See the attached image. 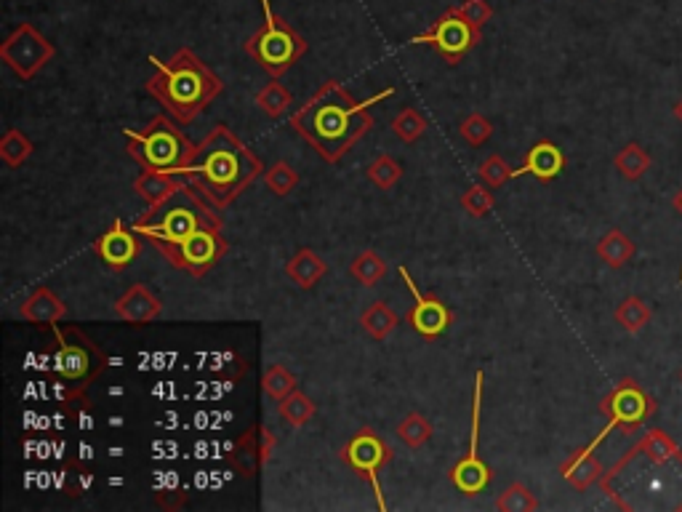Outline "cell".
<instances>
[{"instance_id":"1","label":"cell","mask_w":682,"mask_h":512,"mask_svg":"<svg viewBox=\"0 0 682 512\" xmlns=\"http://www.w3.org/2000/svg\"><path fill=\"white\" fill-rule=\"evenodd\" d=\"M216 211L211 200L182 182L171 198L139 216L134 230L150 240L171 267L203 278L230 251L222 235V216Z\"/></svg>"},{"instance_id":"2","label":"cell","mask_w":682,"mask_h":512,"mask_svg":"<svg viewBox=\"0 0 682 512\" xmlns=\"http://www.w3.org/2000/svg\"><path fill=\"white\" fill-rule=\"evenodd\" d=\"M392 94L395 91L387 88L384 94L371 96L365 102H355L339 80H326L310 102L291 115V128L318 150L320 158L328 160V163H339L373 128L368 107Z\"/></svg>"},{"instance_id":"3","label":"cell","mask_w":682,"mask_h":512,"mask_svg":"<svg viewBox=\"0 0 682 512\" xmlns=\"http://www.w3.org/2000/svg\"><path fill=\"white\" fill-rule=\"evenodd\" d=\"M259 174H264L262 158L248 150L230 126L219 123L203 142L195 144L190 163L179 176L216 208H227Z\"/></svg>"},{"instance_id":"4","label":"cell","mask_w":682,"mask_h":512,"mask_svg":"<svg viewBox=\"0 0 682 512\" xmlns=\"http://www.w3.org/2000/svg\"><path fill=\"white\" fill-rule=\"evenodd\" d=\"M150 64L155 67V75L144 83V88L166 107L179 126H190L216 96L224 94V80L190 48H179L168 62L150 56Z\"/></svg>"},{"instance_id":"5","label":"cell","mask_w":682,"mask_h":512,"mask_svg":"<svg viewBox=\"0 0 682 512\" xmlns=\"http://www.w3.org/2000/svg\"><path fill=\"white\" fill-rule=\"evenodd\" d=\"M131 158L142 163L144 171H160V174H182L190 163L192 142L179 131L174 118L155 115L147 128H123Z\"/></svg>"},{"instance_id":"6","label":"cell","mask_w":682,"mask_h":512,"mask_svg":"<svg viewBox=\"0 0 682 512\" xmlns=\"http://www.w3.org/2000/svg\"><path fill=\"white\" fill-rule=\"evenodd\" d=\"M264 24L256 30V35L246 40V54L262 67L272 78H283L299 59H302L310 46L299 32L286 24L283 16L272 11L270 0H262Z\"/></svg>"},{"instance_id":"7","label":"cell","mask_w":682,"mask_h":512,"mask_svg":"<svg viewBox=\"0 0 682 512\" xmlns=\"http://www.w3.org/2000/svg\"><path fill=\"white\" fill-rule=\"evenodd\" d=\"M54 336L59 344L54 355L56 376L70 384V395L86 392L107 368V355L78 326H54Z\"/></svg>"},{"instance_id":"8","label":"cell","mask_w":682,"mask_h":512,"mask_svg":"<svg viewBox=\"0 0 682 512\" xmlns=\"http://www.w3.org/2000/svg\"><path fill=\"white\" fill-rule=\"evenodd\" d=\"M656 408H659L656 406V398L645 390L643 384L635 382V379H621V382L605 395L603 403H600V411L608 416V424L600 430V435L592 438L589 446L597 448L613 430H619V427L624 435H635V432L656 414Z\"/></svg>"},{"instance_id":"9","label":"cell","mask_w":682,"mask_h":512,"mask_svg":"<svg viewBox=\"0 0 682 512\" xmlns=\"http://www.w3.org/2000/svg\"><path fill=\"white\" fill-rule=\"evenodd\" d=\"M483 371L475 374V390H472V432H469V451L453 464L451 483L464 496L483 494L491 486L493 470L480 456V416H483Z\"/></svg>"},{"instance_id":"10","label":"cell","mask_w":682,"mask_h":512,"mask_svg":"<svg viewBox=\"0 0 682 512\" xmlns=\"http://www.w3.org/2000/svg\"><path fill=\"white\" fill-rule=\"evenodd\" d=\"M480 40H483L480 30L472 27L456 8H448L427 32H421V35L411 38V46L427 43V46L435 48L437 54L443 56L448 64H459L472 48L480 46Z\"/></svg>"},{"instance_id":"11","label":"cell","mask_w":682,"mask_h":512,"mask_svg":"<svg viewBox=\"0 0 682 512\" xmlns=\"http://www.w3.org/2000/svg\"><path fill=\"white\" fill-rule=\"evenodd\" d=\"M56 48L51 40L43 38L30 22H22L0 46V59L14 70L19 80H32L51 59Z\"/></svg>"},{"instance_id":"12","label":"cell","mask_w":682,"mask_h":512,"mask_svg":"<svg viewBox=\"0 0 682 512\" xmlns=\"http://www.w3.org/2000/svg\"><path fill=\"white\" fill-rule=\"evenodd\" d=\"M341 459H344V462H347L349 467L373 488L379 510H387V499H384L379 486V470L392 459V448H389L371 427H363V430H357L355 435L349 438L347 446L341 448Z\"/></svg>"},{"instance_id":"13","label":"cell","mask_w":682,"mask_h":512,"mask_svg":"<svg viewBox=\"0 0 682 512\" xmlns=\"http://www.w3.org/2000/svg\"><path fill=\"white\" fill-rule=\"evenodd\" d=\"M397 272H400V278L405 280V286H408V291H411L413 296V307L411 312H408V323L413 326V331L419 336H424V339H437V336H443L453 320L451 310H448L437 296L421 294L419 286H416V280H413L411 272H408V267L400 264Z\"/></svg>"},{"instance_id":"14","label":"cell","mask_w":682,"mask_h":512,"mask_svg":"<svg viewBox=\"0 0 682 512\" xmlns=\"http://www.w3.org/2000/svg\"><path fill=\"white\" fill-rule=\"evenodd\" d=\"M275 446H278V440H275V435H272L264 424H251V427L235 440V446H232V451L227 454V462H230V467H235V472H240L243 478H254V475H259L264 462L272 456Z\"/></svg>"},{"instance_id":"15","label":"cell","mask_w":682,"mask_h":512,"mask_svg":"<svg viewBox=\"0 0 682 512\" xmlns=\"http://www.w3.org/2000/svg\"><path fill=\"white\" fill-rule=\"evenodd\" d=\"M136 235H139V232H136L134 227L128 230L126 224L120 222V219H115L110 230L104 232L102 238H96L94 243L96 256H99L112 272L126 270V267L134 264L136 256L142 254V243H139Z\"/></svg>"},{"instance_id":"16","label":"cell","mask_w":682,"mask_h":512,"mask_svg":"<svg viewBox=\"0 0 682 512\" xmlns=\"http://www.w3.org/2000/svg\"><path fill=\"white\" fill-rule=\"evenodd\" d=\"M563 171H565V152L560 150L555 142L541 139V142H536L531 150H528L525 163L520 168H515L512 179H517V176H536L539 182H552V179H557Z\"/></svg>"},{"instance_id":"17","label":"cell","mask_w":682,"mask_h":512,"mask_svg":"<svg viewBox=\"0 0 682 512\" xmlns=\"http://www.w3.org/2000/svg\"><path fill=\"white\" fill-rule=\"evenodd\" d=\"M160 312H163L160 299L152 294L150 288L142 286V283L128 288L126 294L115 302V315L123 323H131V326H147V323L160 318Z\"/></svg>"},{"instance_id":"18","label":"cell","mask_w":682,"mask_h":512,"mask_svg":"<svg viewBox=\"0 0 682 512\" xmlns=\"http://www.w3.org/2000/svg\"><path fill=\"white\" fill-rule=\"evenodd\" d=\"M595 451L597 448L584 446L579 448V451H573V454L560 464V475H563L565 483H571L576 491H587V488H592L595 483L603 480L605 470L603 464H600V459L595 456Z\"/></svg>"},{"instance_id":"19","label":"cell","mask_w":682,"mask_h":512,"mask_svg":"<svg viewBox=\"0 0 682 512\" xmlns=\"http://www.w3.org/2000/svg\"><path fill=\"white\" fill-rule=\"evenodd\" d=\"M19 315L27 323H35V326H56L59 320L67 318V304L48 286H38L22 302Z\"/></svg>"},{"instance_id":"20","label":"cell","mask_w":682,"mask_h":512,"mask_svg":"<svg viewBox=\"0 0 682 512\" xmlns=\"http://www.w3.org/2000/svg\"><path fill=\"white\" fill-rule=\"evenodd\" d=\"M326 272H328L326 259H320L312 248L296 251V254L286 262V275L294 280L302 291H310V288L318 286L320 280L326 278Z\"/></svg>"},{"instance_id":"21","label":"cell","mask_w":682,"mask_h":512,"mask_svg":"<svg viewBox=\"0 0 682 512\" xmlns=\"http://www.w3.org/2000/svg\"><path fill=\"white\" fill-rule=\"evenodd\" d=\"M595 251L611 270H621V267H627V264L635 259L637 246L627 232L619 230V227H613V230H608L603 238L597 240Z\"/></svg>"},{"instance_id":"22","label":"cell","mask_w":682,"mask_h":512,"mask_svg":"<svg viewBox=\"0 0 682 512\" xmlns=\"http://www.w3.org/2000/svg\"><path fill=\"white\" fill-rule=\"evenodd\" d=\"M182 187L174 174H160V171H144L142 176H136L134 192L147 203V206H160L163 200L171 198L176 190Z\"/></svg>"},{"instance_id":"23","label":"cell","mask_w":682,"mask_h":512,"mask_svg":"<svg viewBox=\"0 0 682 512\" xmlns=\"http://www.w3.org/2000/svg\"><path fill=\"white\" fill-rule=\"evenodd\" d=\"M613 166H616V171H619L627 182H640L645 176V171L653 166V158L643 144L629 142L627 147H621V150L616 152Z\"/></svg>"},{"instance_id":"24","label":"cell","mask_w":682,"mask_h":512,"mask_svg":"<svg viewBox=\"0 0 682 512\" xmlns=\"http://www.w3.org/2000/svg\"><path fill=\"white\" fill-rule=\"evenodd\" d=\"M397 323H400L397 312L384 302H373L371 307L360 315V326H363L365 334L371 336V339H376V342L387 339V336L397 328Z\"/></svg>"},{"instance_id":"25","label":"cell","mask_w":682,"mask_h":512,"mask_svg":"<svg viewBox=\"0 0 682 512\" xmlns=\"http://www.w3.org/2000/svg\"><path fill=\"white\" fill-rule=\"evenodd\" d=\"M613 318H616V323H619L627 334H640V331L651 323L653 310L648 307L645 299H640V296H627L624 302H619V307L613 312Z\"/></svg>"},{"instance_id":"26","label":"cell","mask_w":682,"mask_h":512,"mask_svg":"<svg viewBox=\"0 0 682 512\" xmlns=\"http://www.w3.org/2000/svg\"><path fill=\"white\" fill-rule=\"evenodd\" d=\"M349 275H352L360 286L373 288L384 275H387V262H384V256L368 248V251H360V254L352 259V264H349Z\"/></svg>"},{"instance_id":"27","label":"cell","mask_w":682,"mask_h":512,"mask_svg":"<svg viewBox=\"0 0 682 512\" xmlns=\"http://www.w3.org/2000/svg\"><path fill=\"white\" fill-rule=\"evenodd\" d=\"M432 432H435L432 422L424 419L419 411H411V414L405 416L403 422L397 424V438L403 440L408 448H413V451L421 446H427L429 438H432Z\"/></svg>"},{"instance_id":"28","label":"cell","mask_w":682,"mask_h":512,"mask_svg":"<svg viewBox=\"0 0 682 512\" xmlns=\"http://www.w3.org/2000/svg\"><path fill=\"white\" fill-rule=\"evenodd\" d=\"M291 102H294V96H291V91H288L278 78L272 80V83H267V86L256 94V104H259V110H264L267 118H280V115L291 107Z\"/></svg>"},{"instance_id":"29","label":"cell","mask_w":682,"mask_h":512,"mask_svg":"<svg viewBox=\"0 0 682 512\" xmlns=\"http://www.w3.org/2000/svg\"><path fill=\"white\" fill-rule=\"evenodd\" d=\"M315 400H310L302 390H294L288 398L280 400V416L286 419L291 427H307L315 416Z\"/></svg>"},{"instance_id":"30","label":"cell","mask_w":682,"mask_h":512,"mask_svg":"<svg viewBox=\"0 0 682 512\" xmlns=\"http://www.w3.org/2000/svg\"><path fill=\"white\" fill-rule=\"evenodd\" d=\"M32 150H35V147H32L30 139H27L19 128H8L6 134H3V139H0V158H3V163H6L8 168L22 166L24 160L32 155Z\"/></svg>"},{"instance_id":"31","label":"cell","mask_w":682,"mask_h":512,"mask_svg":"<svg viewBox=\"0 0 682 512\" xmlns=\"http://www.w3.org/2000/svg\"><path fill=\"white\" fill-rule=\"evenodd\" d=\"M262 387H264V392H267V398H272L275 403H280V400L288 398L291 392L299 390V382H296V376L291 374L286 366H278V363H272V366L264 371Z\"/></svg>"},{"instance_id":"32","label":"cell","mask_w":682,"mask_h":512,"mask_svg":"<svg viewBox=\"0 0 682 512\" xmlns=\"http://www.w3.org/2000/svg\"><path fill=\"white\" fill-rule=\"evenodd\" d=\"M496 510L501 512H533L539 510V499L533 494L531 488L523 486V483H512L509 488H504L496 499Z\"/></svg>"},{"instance_id":"33","label":"cell","mask_w":682,"mask_h":512,"mask_svg":"<svg viewBox=\"0 0 682 512\" xmlns=\"http://www.w3.org/2000/svg\"><path fill=\"white\" fill-rule=\"evenodd\" d=\"M365 176H368L379 190H392V187L400 182V176H403V166H400L392 155H379L371 166L365 168Z\"/></svg>"},{"instance_id":"34","label":"cell","mask_w":682,"mask_h":512,"mask_svg":"<svg viewBox=\"0 0 682 512\" xmlns=\"http://www.w3.org/2000/svg\"><path fill=\"white\" fill-rule=\"evenodd\" d=\"M392 131H395V136L400 139L403 144H413L416 139H419L424 131H427V120L421 118L419 110H413V107H405L403 112H397L395 118H392Z\"/></svg>"},{"instance_id":"35","label":"cell","mask_w":682,"mask_h":512,"mask_svg":"<svg viewBox=\"0 0 682 512\" xmlns=\"http://www.w3.org/2000/svg\"><path fill=\"white\" fill-rule=\"evenodd\" d=\"M264 182H267V187H270L278 198H286V195L294 192L296 184H299V174H296V168L291 166V163L278 160L270 171H264Z\"/></svg>"},{"instance_id":"36","label":"cell","mask_w":682,"mask_h":512,"mask_svg":"<svg viewBox=\"0 0 682 512\" xmlns=\"http://www.w3.org/2000/svg\"><path fill=\"white\" fill-rule=\"evenodd\" d=\"M512 174H515V168L509 166L501 155L485 158L483 163H480V168H477V179H480L485 187H491V190H499L501 184H507L509 179H512Z\"/></svg>"},{"instance_id":"37","label":"cell","mask_w":682,"mask_h":512,"mask_svg":"<svg viewBox=\"0 0 682 512\" xmlns=\"http://www.w3.org/2000/svg\"><path fill=\"white\" fill-rule=\"evenodd\" d=\"M493 206H496V198L491 195V187H485L483 182L472 184V187L461 195V208H464L469 216H475V219H483Z\"/></svg>"},{"instance_id":"38","label":"cell","mask_w":682,"mask_h":512,"mask_svg":"<svg viewBox=\"0 0 682 512\" xmlns=\"http://www.w3.org/2000/svg\"><path fill=\"white\" fill-rule=\"evenodd\" d=\"M461 139L469 144V147H483L488 139L493 136V123L480 112H472L469 118L461 120Z\"/></svg>"},{"instance_id":"39","label":"cell","mask_w":682,"mask_h":512,"mask_svg":"<svg viewBox=\"0 0 682 512\" xmlns=\"http://www.w3.org/2000/svg\"><path fill=\"white\" fill-rule=\"evenodd\" d=\"M456 11H459L464 19H467L472 27H477V30H483L485 24L491 22L493 16V6L488 3V0H461L459 6H453Z\"/></svg>"},{"instance_id":"40","label":"cell","mask_w":682,"mask_h":512,"mask_svg":"<svg viewBox=\"0 0 682 512\" xmlns=\"http://www.w3.org/2000/svg\"><path fill=\"white\" fill-rule=\"evenodd\" d=\"M672 203H675V208H677V211H680V214H682V190L677 192V195H675V200H672ZM680 286H682V270H680Z\"/></svg>"},{"instance_id":"41","label":"cell","mask_w":682,"mask_h":512,"mask_svg":"<svg viewBox=\"0 0 682 512\" xmlns=\"http://www.w3.org/2000/svg\"><path fill=\"white\" fill-rule=\"evenodd\" d=\"M675 118L680 120V123H682V99H680V102L675 104Z\"/></svg>"},{"instance_id":"42","label":"cell","mask_w":682,"mask_h":512,"mask_svg":"<svg viewBox=\"0 0 682 512\" xmlns=\"http://www.w3.org/2000/svg\"><path fill=\"white\" fill-rule=\"evenodd\" d=\"M680 382H682V368H680Z\"/></svg>"}]
</instances>
